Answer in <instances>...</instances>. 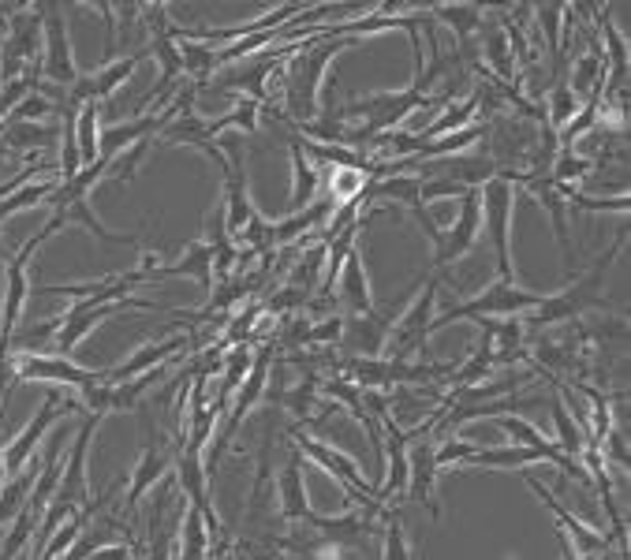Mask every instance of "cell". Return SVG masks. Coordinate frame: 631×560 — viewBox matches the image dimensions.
Wrapping results in <instances>:
<instances>
[{"instance_id": "1", "label": "cell", "mask_w": 631, "mask_h": 560, "mask_svg": "<svg viewBox=\"0 0 631 560\" xmlns=\"http://www.w3.org/2000/svg\"><path fill=\"white\" fill-rule=\"evenodd\" d=\"M359 45V38H310L292 53V64L284 68V105L295 124H310L322 112V79L325 68L337 60L344 49Z\"/></svg>"}, {"instance_id": "2", "label": "cell", "mask_w": 631, "mask_h": 560, "mask_svg": "<svg viewBox=\"0 0 631 560\" xmlns=\"http://www.w3.org/2000/svg\"><path fill=\"white\" fill-rule=\"evenodd\" d=\"M624 239H628V224L617 232V239H613V247L594 262V269L590 273H583V277H572L568 280V288L557 295H546L538 307L527 314V322H523V329H546V325H557V322H572V318H579V314H587V310L602 307V288H605V277H609V269H613V262H617L620 247H624Z\"/></svg>"}, {"instance_id": "3", "label": "cell", "mask_w": 631, "mask_h": 560, "mask_svg": "<svg viewBox=\"0 0 631 560\" xmlns=\"http://www.w3.org/2000/svg\"><path fill=\"white\" fill-rule=\"evenodd\" d=\"M542 299H546V295L527 292V288H519V284L493 280L490 288L478 292L475 299H467V303H460V307H449V310H441V314H434V318H430V333H434V329H445V325H452V322H463V318H471V322H478V318H516V314H523V310H534Z\"/></svg>"}, {"instance_id": "4", "label": "cell", "mask_w": 631, "mask_h": 560, "mask_svg": "<svg viewBox=\"0 0 631 560\" xmlns=\"http://www.w3.org/2000/svg\"><path fill=\"white\" fill-rule=\"evenodd\" d=\"M482 191V224L490 236L493 258H497V280L516 284V266H512V206H516V187L501 176L478 187Z\"/></svg>"}, {"instance_id": "5", "label": "cell", "mask_w": 631, "mask_h": 560, "mask_svg": "<svg viewBox=\"0 0 631 560\" xmlns=\"http://www.w3.org/2000/svg\"><path fill=\"white\" fill-rule=\"evenodd\" d=\"M295 445H299V456H310L325 475L337 482L340 490L348 493L351 501L363 504L366 512H381V504L374 501V482H366V478L359 475V467H355L340 448L325 445V441H318V437H310L307 430H295Z\"/></svg>"}, {"instance_id": "6", "label": "cell", "mask_w": 631, "mask_h": 560, "mask_svg": "<svg viewBox=\"0 0 631 560\" xmlns=\"http://www.w3.org/2000/svg\"><path fill=\"white\" fill-rule=\"evenodd\" d=\"M42 75L57 90H68L83 71L75 68V53H71L68 19L60 4H42Z\"/></svg>"}, {"instance_id": "7", "label": "cell", "mask_w": 631, "mask_h": 560, "mask_svg": "<svg viewBox=\"0 0 631 560\" xmlns=\"http://www.w3.org/2000/svg\"><path fill=\"white\" fill-rule=\"evenodd\" d=\"M426 105H434V98H419L415 90H400V94H370L363 101H351L348 109L340 112V116H359L366 120L363 135L366 142L381 135V131H400L407 116L415 109H426Z\"/></svg>"}, {"instance_id": "8", "label": "cell", "mask_w": 631, "mask_h": 560, "mask_svg": "<svg viewBox=\"0 0 631 560\" xmlns=\"http://www.w3.org/2000/svg\"><path fill=\"white\" fill-rule=\"evenodd\" d=\"M228 124H236L232 112H225L221 120H210V124H206L195 112V105H187V109L161 131V146H198V150H206V157H210L221 172H228V157L221 154V146H217V135H221Z\"/></svg>"}, {"instance_id": "9", "label": "cell", "mask_w": 631, "mask_h": 560, "mask_svg": "<svg viewBox=\"0 0 631 560\" xmlns=\"http://www.w3.org/2000/svg\"><path fill=\"white\" fill-rule=\"evenodd\" d=\"M478 228H482V191H463L460 195V213H456V221L441 232L434 247V269L441 266H452V262H460L467 254L475 251L478 243Z\"/></svg>"}, {"instance_id": "10", "label": "cell", "mask_w": 631, "mask_h": 560, "mask_svg": "<svg viewBox=\"0 0 631 560\" xmlns=\"http://www.w3.org/2000/svg\"><path fill=\"white\" fill-rule=\"evenodd\" d=\"M266 378H269V348L254 355V359H251V370H247V378L239 381V400H236V407H228L225 419H221V434L213 437L210 467H206V471H213V467L221 463L228 441H232V434L239 430V422L247 419V415H251V407L262 400V392H266Z\"/></svg>"}, {"instance_id": "11", "label": "cell", "mask_w": 631, "mask_h": 560, "mask_svg": "<svg viewBox=\"0 0 631 560\" xmlns=\"http://www.w3.org/2000/svg\"><path fill=\"white\" fill-rule=\"evenodd\" d=\"M434 307H437V277H430L426 288H422V295L415 299V307L407 310L404 318L389 329V336H385V351H389L393 359H407V355H415V351H426Z\"/></svg>"}, {"instance_id": "12", "label": "cell", "mask_w": 631, "mask_h": 560, "mask_svg": "<svg viewBox=\"0 0 631 560\" xmlns=\"http://www.w3.org/2000/svg\"><path fill=\"white\" fill-rule=\"evenodd\" d=\"M176 482H180L187 504L206 519V531L221 534V519H217V508H213V497H210V471H206V463H202V448L191 445V441L180 445V456H176Z\"/></svg>"}, {"instance_id": "13", "label": "cell", "mask_w": 631, "mask_h": 560, "mask_svg": "<svg viewBox=\"0 0 631 560\" xmlns=\"http://www.w3.org/2000/svg\"><path fill=\"white\" fill-rule=\"evenodd\" d=\"M12 374L19 381H53V385H71V389H94L101 385V370H86V366H75L71 359H60V355H19L12 363Z\"/></svg>"}, {"instance_id": "14", "label": "cell", "mask_w": 631, "mask_h": 560, "mask_svg": "<svg viewBox=\"0 0 631 560\" xmlns=\"http://www.w3.org/2000/svg\"><path fill=\"white\" fill-rule=\"evenodd\" d=\"M434 434H419L411 430V445H407V493L411 501L430 508V516L441 519V504H437V460H434Z\"/></svg>"}, {"instance_id": "15", "label": "cell", "mask_w": 631, "mask_h": 560, "mask_svg": "<svg viewBox=\"0 0 631 560\" xmlns=\"http://www.w3.org/2000/svg\"><path fill=\"white\" fill-rule=\"evenodd\" d=\"M120 307H146V310H154L157 303H146V299H124V303H105V307H94V310H83L79 303H71L60 318H64V325H60V333H57V351H60V359H68L71 351L83 344L86 336L94 333L105 318H113Z\"/></svg>"}, {"instance_id": "16", "label": "cell", "mask_w": 631, "mask_h": 560, "mask_svg": "<svg viewBox=\"0 0 631 560\" xmlns=\"http://www.w3.org/2000/svg\"><path fill=\"white\" fill-rule=\"evenodd\" d=\"M396 310H374V314H363V318H344V333H340V344L348 351L351 359H381L385 351V336L393 329Z\"/></svg>"}, {"instance_id": "17", "label": "cell", "mask_w": 631, "mask_h": 560, "mask_svg": "<svg viewBox=\"0 0 631 560\" xmlns=\"http://www.w3.org/2000/svg\"><path fill=\"white\" fill-rule=\"evenodd\" d=\"M105 415H86L83 426H79V434H75V445H71L68 452V463H64V471H60V493L53 504H64V508H75V504L86 497V448H90V441H94V434H98V426Z\"/></svg>"}, {"instance_id": "18", "label": "cell", "mask_w": 631, "mask_h": 560, "mask_svg": "<svg viewBox=\"0 0 631 560\" xmlns=\"http://www.w3.org/2000/svg\"><path fill=\"white\" fill-rule=\"evenodd\" d=\"M79 407H83L79 400H60V392H49V396H45V404H42V411L34 415V422H30L27 430H23V434H19L12 445H8V452H4V463H8L12 471H19V467L27 463L30 452H34V445H38V441L45 437V430H49V426H53V422H57L64 411H79Z\"/></svg>"}, {"instance_id": "19", "label": "cell", "mask_w": 631, "mask_h": 560, "mask_svg": "<svg viewBox=\"0 0 631 560\" xmlns=\"http://www.w3.org/2000/svg\"><path fill=\"white\" fill-rule=\"evenodd\" d=\"M527 486H531L534 497H542V504H546V508L553 512V516H557V523H561V531L568 534V538H572L579 553H587V557H594V553H605V549L613 546V538H609V534L594 531V527H587V523H583L579 516H572V512H568V508H564V504L557 501V497H553V493H549L546 486H542V482H534V478H527Z\"/></svg>"}, {"instance_id": "20", "label": "cell", "mask_w": 631, "mask_h": 560, "mask_svg": "<svg viewBox=\"0 0 631 560\" xmlns=\"http://www.w3.org/2000/svg\"><path fill=\"white\" fill-rule=\"evenodd\" d=\"M183 348H191V333H187V336H172V340H161V344H146V348H139L135 355H131V359H124V363L116 366V370H101V381H105V385H120V381L139 378V374H146V370L165 366L172 355H180Z\"/></svg>"}, {"instance_id": "21", "label": "cell", "mask_w": 631, "mask_h": 560, "mask_svg": "<svg viewBox=\"0 0 631 560\" xmlns=\"http://www.w3.org/2000/svg\"><path fill=\"white\" fill-rule=\"evenodd\" d=\"M337 284H340V299H344V307H348L355 318L374 314V292H370L366 262H363V251H359V247H351V251L344 254L340 273H337Z\"/></svg>"}, {"instance_id": "22", "label": "cell", "mask_w": 631, "mask_h": 560, "mask_svg": "<svg viewBox=\"0 0 631 560\" xmlns=\"http://www.w3.org/2000/svg\"><path fill=\"white\" fill-rule=\"evenodd\" d=\"M169 277H191L202 292H213V247L206 239H191L183 247V258L172 266H154L150 280H169Z\"/></svg>"}, {"instance_id": "23", "label": "cell", "mask_w": 631, "mask_h": 560, "mask_svg": "<svg viewBox=\"0 0 631 560\" xmlns=\"http://www.w3.org/2000/svg\"><path fill=\"white\" fill-rule=\"evenodd\" d=\"M598 27H602V38H605V94L602 98H620V86H628V45H624V34L617 30L609 8L598 12Z\"/></svg>"}, {"instance_id": "24", "label": "cell", "mask_w": 631, "mask_h": 560, "mask_svg": "<svg viewBox=\"0 0 631 560\" xmlns=\"http://www.w3.org/2000/svg\"><path fill=\"white\" fill-rule=\"evenodd\" d=\"M322 217H333V198H318V202H310L307 210L288 213L281 221H273L269 224V243L273 247H288L292 239L307 236L314 224H322Z\"/></svg>"}, {"instance_id": "25", "label": "cell", "mask_w": 631, "mask_h": 560, "mask_svg": "<svg viewBox=\"0 0 631 560\" xmlns=\"http://www.w3.org/2000/svg\"><path fill=\"white\" fill-rule=\"evenodd\" d=\"M281 512L284 519H292V523H307L310 519V501H307V486H303V456L295 452L288 456L281 471Z\"/></svg>"}, {"instance_id": "26", "label": "cell", "mask_w": 631, "mask_h": 560, "mask_svg": "<svg viewBox=\"0 0 631 560\" xmlns=\"http://www.w3.org/2000/svg\"><path fill=\"white\" fill-rule=\"evenodd\" d=\"M288 154H292V213L307 210L310 202H318V187H322V172L310 165V157L303 154L299 139H288Z\"/></svg>"}, {"instance_id": "27", "label": "cell", "mask_w": 631, "mask_h": 560, "mask_svg": "<svg viewBox=\"0 0 631 560\" xmlns=\"http://www.w3.org/2000/svg\"><path fill=\"white\" fill-rule=\"evenodd\" d=\"M426 12L434 15V23H445V27L456 34V45L467 49L471 34L482 27L486 19V4H430Z\"/></svg>"}, {"instance_id": "28", "label": "cell", "mask_w": 631, "mask_h": 560, "mask_svg": "<svg viewBox=\"0 0 631 560\" xmlns=\"http://www.w3.org/2000/svg\"><path fill=\"white\" fill-rule=\"evenodd\" d=\"M478 109H482V98L478 94H471L467 101H460V105H449V109L437 116L430 127H422V131H411V139H415V150H419L422 142H434L441 139V135H452V131H463V127L471 124L478 116ZM411 150V154H415Z\"/></svg>"}, {"instance_id": "29", "label": "cell", "mask_w": 631, "mask_h": 560, "mask_svg": "<svg viewBox=\"0 0 631 560\" xmlns=\"http://www.w3.org/2000/svg\"><path fill=\"white\" fill-rule=\"evenodd\" d=\"M165 471H169V456L157 445L142 448L139 463H135V471H131V482H127V508H135V504L142 501V493L154 490L157 482L165 478Z\"/></svg>"}, {"instance_id": "30", "label": "cell", "mask_w": 631, "mask_h": 560, "mask_svg": "<svg viewBox=\"0 0 631 560\" xmlns=\"http://www.w3.org/2000/svg\"><path fill=\"white\" fill-rule=\"evenodd\" d=\"M482 49H486V60H490L493 75H501V79H512L516 75V60H512V45H508L505 30L497 23V15H493V4H486V19H482Z\"/></svg>"}, {"instance_id": "31", "label": "cell", "mask_w": 631, "mask_h": 560, "mask_svg": "<svg viewBox=\"0 0 631 560\" xmlns=\"http://www.w3.org/2000/svg\"><path fill=\"white\" fill-rule=\"evenodd\" d=\"M109 168H113V157H98L94 165L79 168V176H75V180H68V183L57 180L53 195L45 198V202H49L53 210H57V206H64V202H79V198H86L101 180H105V176H109Z\"/></svg>"}, {"instance_id": "32", "label": "cell", "mask_w": 631, "mask_h": 560, "mask_svg": "<svg viewBox=\"0 0 631 560\" xmlns=\"http://www.w3.org/2000/svg\"><path fill=\"white\" fill-rule=\"evenodd\" d=\"M568 90L579 98V105L605 94V60L598 49H590V53L579 56V64L572 68V79H568Z\"/></svg>"}, {"instance_id": "33", "label": "cell", "mask_w": 631, "mask_h": 560, "mask_svg": "<svg viewBox=\"0 0 631 560\" xmlns=\"http://www.w3.org/2000/svg\"><path fill=\"white\" fill-rule=\"evenodd\" d=\"M176 45H180V56H183V71L195 75V86H206L213 75L221 71V64H217V49L195 42L187 30H176Z\"/></svg>"}, {"instance_id": "34", "label": "cell", "mask_w": 631, "mask_h": 560, "mask_svg": "<svg viewBox=\"0 0 631 560\" xmlns=\"http://www.w3.org/2000/svg\"><path fill=\"white\" fill-rule=\"evenodd\" d=\"M486 135H490V127L467 124L463 131L441 135V139H434V142H422V146L411 157H419V161H437V157H460L467 146H475V142H486Z\"/></svg>"}, {"instance_id": "35", "label": "cell", "mask_w": 631, "mask_h": 560, "mask_svg": "<svg viewBox=\"0 0 631 560\" xmlns=\"http://www.w3.org/2000/svg\"><path fill=\"white\" fill-rule=\"evenodd\" d=\"M549 411H553V426H557V441H553V445L561 448L564 456L575 463L583 452H587V434H583L579 419H575L572 411L564 407L561 396H553V400H549Z\"/></svg>"}, {"instance_id": "36", "label": "cell", "mask_w": 631, "mask_h": 560, "mask_svg": "<svg viewBox=\"0 0 631 560\" xmlns=\"http://www.w3.org/2000/svg\"><path fill=\"white\" fill-rule=\"evenodd\" d=\"M549 460L546 452H538V448H475L467 460H463V467H490V471H497V467H527V463H542ZM553 463V460H549Z\"/></svg>"}, {"instance_id": "37", "label": "cell", "mask_w": 631, "mask_h": 560, "mask_svg": "<svg viewBox=\"0 0 631 560\" xmlns=\"http://www.w3.org/2000/svg\"><path fill=\"white\" fill-rule=\"evenodd\" d=\"M98 105H83L75 112V146H79V165H94L98 161Z\"/></svg>"}, {"instance_id": "38", "label": "cell", "mask_w": 631, "mask_h": 560, "mask_svg": "<svg viewBox=\"0 0 631 560\" xmlns=\"http://www.w3.org/2000/svg\"><path fill=\"white\" fill-rule=\"evenodd\" d=\"M564 206H572L575 213H628L631 198L628 195H583L575 187H561Z\"/></svg>"}, {"instance_id": "39", "label": "cell", "mask_w": 631, "mask_h": 560, "mask_svg": "<svg viewBox=\"0 0 631 560\" xmlns=\"http://www.w3.org/2000/svg\"><path fill=\"white\" fill-rule=\"evenodd\" d=\"M180 557L176 560H206V546H210V531H206V519L198 516L195 508L187 504V516H183L180 531Z\"/></svg>"}, {"instance_id": "40", "label": "cell", "mask_w": 631, "mask_h": 560, "mask_svg": "<svg viewBox=\"0 0 631 560\" xmlns=\"http://www.w3.org/2000/svg\"><path fill=\"white\" fill-rule=\"evenodd\" d=\"M57 142V131L53 127H38V124H4V150H38V146H49Z\"/></svg>"}, {"instance_id": "41", "label": "cell", "mask_w": 631, "mask_h": 560, "mask_svg": "<svg viewBox=\"0 0 631 560\" xmlns=\"http://www.w3.org/2000/svg\"><path fill=\"white\" fill-rule=\"evenodd\" d=\"M568 4H531V15L538 19V27L546 34V49H549V64H557L561 56V23Z\"/></svg>"}, {"instance_id": "42", "label": "cell", "mask_w": 631, "mask_h": 560, "mask_svg": "<svg viewBox=\"0 0 631 560\" xmlns=\"http://www.w3.org/2000/svg\"><path fill=\"white\" fill-rule=\"evenodd\" d=\"M53 187H57V180H42V183H27V187H19L15 195H8L4 202H0V221H8L12 213L30 210V206L45 202V198L53 195Z\"/></svg>"}, {"instance_id": "43", "label": "cell", "mask_w": 631, "mask_h": 560, "mask_svg": "<svg viewBox=\"0 0 631 560\" xmlns=\"http://www.w3.org/2000/svg\"><path fill=\"white\" fill-rule=\"evenodd\" d=\"M575 112H579V98H575L572 90H568V83L564 79H557L553 83V90H549V112H546V127H553V131H561L568 120H572Z\"/></svg>"}, {"instance_id": "44", "label": "cell", "mask_w": 631, "mask_h": 560, "mask_svg": "<svg viewBox=\"0 0 631 560\" xmlns=\"http://www.w3.org/2000/svg\"><path fill=\"white\" fill-rule=\"evenodd\" d=\"M587 172H594V161L590 157H579L575 150H561L553 168H549V180L557 183V187H572L575 180H583Z\"/></svg>"}, {"instance_id": "45", "label": "cell", "mask_w": 631, "mask_h": 560, "mask_svg": "<svg viewBox=\"0 0 631 560\" xmlns=\"http://www.w3.org/2000/svg\"><path fill=\"white\" fill-rule=\"evenodd\" d=\"M251 359H254V355L247 348H236L232 355H228L225 366H221V370H225V381H221V389H217V404L228 407V396H232V389H236L239 381L247 378V370H251Z\"/></svg>"}, {"instance_id": "46", "label": "cell", "mask_w": 631, "mask_h": 560, "mask_svg": "<svg viewBox=\"0 0 631 560\" xmlns=\"http://www.w3.org/2000/svg\"><path fill=\"white\" fill-rule=\"evenodd\" d=\"M329 187H333V195L340 198V202H351V198H359L366 191V183H370V176H363V172H351V168H329Z\"/></svg>"}, {"instance_id": "47", "label": "cell", "mask_w": 631, "mask_h": 560, "mask_svg": "<svg viewBox=\"0 0 631 560\" xmlns=\"http://www.w3.org/2000/svg\"><path fill=\"white\" fill-rule=\"evenodd\" d=\"M49 112H53V101L42 98V94L34 90V94H27V98L4 116V124H30V120H42V116H49Z\"/></svg>"}, {"instance_id": "48", "label": "cell", "mask_w": 631, "mask_h": 560, "mask_svg": "<svg viewBox=\"0 0 631 560\" xmlns=\"http://www.w3.org/2000/svg\"><path fill=\"white\" fill-rule=\"evenodd\" d=\"M34 86H38V75H34V71H27V75H19V79L0 86V116H8L27 94H34Z\"/></svg>"}, {"instance_id": "49", "label": "cell", "mask_w": 631, "mask_h": 560, "mask_svg": "<svg viewBox=\"0 0 631 560\" xmlns=\"http://www.w3.org/2000/svg\"><path fill=\"white\" fill-rule=\"evenodd\" d=\"M471 452H475V445H471V441H460V437H456V441H441V445L434 448L437 471H445V467H460V463L467 460Z\"/></svg>"}, {"instance_id": "50", "label": "cell", "mask_w": 631, "mask_h": 560, "mask_svg": "<svg viewBox=\"0 0 631 560\" xmlns=\"http://www.w3.org/2000/svg\"><path fill=\"white\" fill-rule=\"evenodd\" d=\"M150 146H154V139H139L135 146H127V150H124V161H120V168H116V180H120V183H131V180H135V168L142 165V157L150 154Z\"/></svg>"}, {"instance_id": "51", "label": "cell", "mask_w": 631, "mask_h": 560, "mask_svg": "<svg viewBox=\"0 0 631 560\" xmlns=\"http://www.w3.org/2000/svg\"><path fill=\"white\" fill-rule=\"evenodd\" d=\"M79 534H83V516H79V519H68V523H64V527L53 534V542H49V549H45L42 560L60 557V553H64L68 546H75V538H79Z\"/></svg>"}, {"instance_id": "52", "label": "cell", "mask_w": 631, "mask_h": 560, "mask_svg": "<svg viewBox=\"0 0 631 560\" xmlns=\"http://www.w3.org/2000/svg\"><path fill=\"white\" fill-rule=\"evenodd\" d=\"M381 560H411V553H407V538H404V527L400 523H389V531H385V553H381Z\"/></svg>"}, {"instance_id": "53", "label": "cell", "mask_w": 631, "mask_h": 560, "mask_svg": "<svg viewBox=\"0 0 631 560\" xmlns=\"http://www.w3.org/2000/svg\"><path fill=\"white\" fill-rule=\"evenodd\" d=\"M30 478H34V471H30V475H23L19 482H12V486L4 490V497H0V519H8L15 508H19V501H23V497H27V490H30Z\"/></svg>"}, {"instance_id": "54", "label": "cell", "mask_w": 631, "mask_h": 560, "mask_svg": "<svg viewBox=\"0 0 631 560\" xmlns=\"http://www.w3.org/2000/svg\"><path fill=\"white\" fill-rule=\"evenodd\" d=\"M340 333H344V318H329V322L322 325H310L307 333H303V340H314V344H329V340H340Z\"/></svg>"}, {"instance_id": "55", "label": "cell", "mask_w": 631, "mask_h": 560, "mask_svg": "<svg viewBox=\"0 0 631 560\" xmlns=\"http://www.w3.org/2000/svg\"><path fill=\"white\" fill-rule=\"evenodd\" d=\"M314 389H318V381L314 378H307L299 389H292V400H288V404H292V415H299V419L307 415L310 404H314Z\"/></svg>"}, {"instance_id": "56", "label": "cell", "mask_w": 631, "mask_h": 560, "mask_svg": "<svg viewBox=\"0 0 631 560\" xmlns=\"http://www.w3.org/2000/svg\"><path fill=\"white\" fill-rule=\"evenodd\" d=\"M34 512H30V508H23V516H19V523H15V531H12V538H8V553H15V549H19V542H23V538H27V531L30 527H34Z\"/></svg>"}, {"instance_id": "57", "label": "cell", "mask_w": 631, "mask_h": 560, "mask_svg": "<svg viewBox=\"0 0 631 560\" xmlns=\"http://www.w3.org/2000/svg\"><path fill=\"white\" fill-rule=\"evenodd\" d=\"M86 560H131V553H127V546H101Z\"/></svg>"}, {"instance_id": "58", "label": "cell", "mask_w": 631, "mask_h": 560, "mask_svg": "<svg viewBox=\"0 0 631 560\" xmlns=\"http://www.w3.org/2000/svg\"><path fill=\"white\" fill-rule=\"evenodd\" d=\"M561 560H594V557H587V553H579L572 538H568V534L561 531Z\"/></svg>"}, {"instance_id": "59", "label": "cell", "mask_w": 631, "mask_h": 560, "mask_svg": "<svg viewBox=\"0 0 631 560\" xmlns=\"http://www.w3.org/2000/svg\"><path fill=\"white\" fill-rule=\"evenodd\" d=\"M4 266H8V251H4V243H0V273H4Z\"/></svg>"}]
</instances>
